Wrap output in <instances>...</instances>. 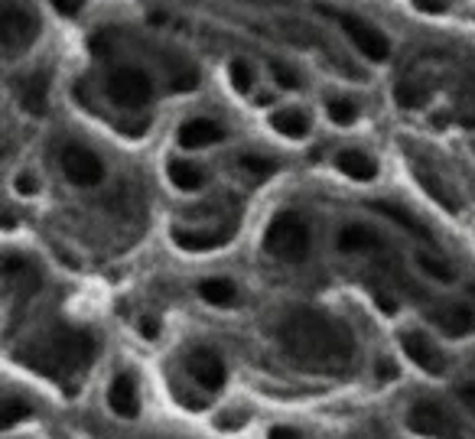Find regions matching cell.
Segmentation results:
<instances>
[{
    "instance_id": "6da1fadb",
    "label": "cell",
    "mask_w": 475,
    "mask_h": 439,
    "mask_svg": "<svg viewBox=\"0 0 475 439\" xmlns=\"http://www.w3.org/2000/svg\"><path fill=\"white\" fill-rule=\"evenodd\" d=\"M277 339L280 349L287 351L296 365L319 367V371L349 365L352 351H355L349 329L319 309H290L280 319Z\"/></svg>"
},
{
    "instance_id": "7a4b0ae2",
    "label": "cell",
    "mask_w": 475,
    "mask_h": 439,
    "mask_svg": "<svg viewBox=\"0 0 475 439\" xmlns=\"http://www.w3.org/2000/svg\"><path fill=\"white\" fill-rule=\"evenodd\" d=\"M95 351H98V342L91 332L59 325V329L46 332L30 351H23V359L30 361V367H37L43 375L65 381V377L85 371L95 359Z\"/></svg>"
},
{
    "instance_id": "3957f363",
    "label": "cell",
    "mask_w": 475,
    "mask_h": 439,
    "mask_svg": "<svg viewBox=\"0 0 475 439\" xmlns=\"http://www.w3.org/2000/svg\"><path fill=\"white\" fill-rule=\"evenodd\" d=\"M310 244H313V232L300 212H280L270 218L264 232V251L284 264H300L310 257Z\"/></svg>"
},
{
    "instance_id": "277c9868",
    "label": "cell",
    "mask_w": 475,
    "mask_h": 439,
    "mask_svg": "<svg viewBox=\"0 0 475 439\" xmlns=\"http://www.w3.org/2000/svg\"><path fill=\"white\" fill-rule=\"evenodd\" d=\"M407 430L417 436H430V439H475L472 430L459 420L456 413L449 410L446 403L439 401H417L407 410Z\"/></svg>"
},
{
    "instance_id": "5b68a950",
    "label": "cell",
    "mask_w": 475,
    "mask_h": 439,
    "mask_svg": "<svg viewBox=\"0 0 475 439\" xmlns=\"http://www.w3.org/2000/svg\"><path fill=\"white\" fill-rule=\"evenodd\" d=\"M105 95L111 98L115 108L137 114L153 101V81L140 65H117L105 79Z\"/></svg>"
},
{
    "instance_id": "8992f818",
    "label": "cell",
    "mask_w": 475,
    "mask_h": 439,
    "mask_svg": "<svg viewBox=\"0 0 475 439\" xmlns=\"http://www.w3.org/2000/svg\"><path fill=\"white\" fill-rule=\"evenodd\" d=\"M59 166H63L65 180L79 189L98 186V182H105V173H108L98 153L85 144H65L63 153H59Z\"/></svg>"
},
{
    "instance_id": "52a82bcc",
    "label": "cell",
    "mask_w": 475,
    "mask_h": 439,
    "mask_svg": "<svg viewBox=\"0 0 475 439\" xmlns=\"http://www.w3.org/2000/svg\"><path fill=\"white\" fill-rule=\"evenodd\" d=\"M401 349L403 355L413 361V365L420 367L423 375H430V377H443L449 371V359L443 355V349H439L437 342L427 335L423 329H401Z\"/></svg>"
},
{
    "instance_id": "ba28073f",
    "label": "cell",
    "mask_w": 475,
    "mask_h": 439,
    "mask_svg": "<svg viewBox=\"0 0 475 439\" xmlns=\"http://www.w3.org/2000/svg\"><path fill=\"white\" fill-rule=\"evenodd\" d=\"M182 365H186L189 381H192L202 394L218 391V387L225 384V377H228V367H225L222 355H218L216 349H206V345H199V349L189 351Z\"/></svg>"
},
{
    "instance_id": "9c48e42d",
    "label": "cell",
    "mask_w": 475,
    "mask_h": 439,
    "mask_svg": "<svg viewBox=\"0 0 475 439\" xmlns=\"http://www.w3.org/2000/svg\"><path fill=\"white\" fill-rule=\"evenodd\" d=\"M0 30H4V49L7 55H17L20 49H27L39 33V17L30 7H20L10 0L7 10H4V20H0Z\"/></svg>"
},
{
    "instance_id": "30bf717a",
    "label": "cell",
    "mask_w": 475,
    "mask_h": 439,
    "mask_svg": "<svg viewBox=\"0 0 475 439\" xmlns=\"http://www.w3.org/2000/svg\"><path fill=\"white\" fill-rule=\"evenodd\" d=\"M339 27H342V33L355 43V49L365 55L368 63H387L391 43H387V37L381 30H375L371 23H365V20H359V17H349V13H342L339 17Z\"/></svg>"
},
{
    "instance_id": "8fae6325",
    "label": "cell",
    "mask_w": 475,
    "mask_h": 439,
    "mask_svg": "<svg viewBox=\"0 0 475 439\" xmlns=\"http://www.w3.org/2000/svg\"><path fill=\"white\" fill-rule=\"evenodd\" d=\"M433 325H437L439 335L459 342L475 335V303L472 300H453V303H443L439 309H433Z\"/></svg>"
},
{
    "instance_id": "7c38bea8",
    "label": "cell",
    "mask_w": 475,
    "mask_h": 439,
    "mask_svg": "<svg viewBox=\"0 0 475 439\" xmlns=\"http://www.w3.org/2000/svg\"><path fill=\"white\" fill-rule=\"evenodd\" d=\"M225 140V127L218 124L216 117H192L176 131V144L182 150H206Z\"/></svg>"
},
{
    "instance_id": "4fadbf2b",
    "label": "cell",
    "mask_w": 475,
    "mask_h": 439,
    "mask_svg": "<svg viewBox=\"0 0 475 439\" xmlns=\"http://www.w3.org/2000/svg\"><path fill=\"white\" fill-rule=\"evenodd\" d=\"M108 407L121 420H137L140 417V391H137L134 375L117 371L108 384Z\"/></svg>"
},
{
    "instance_id": "5bb4252c",
    "label": "cell",
    "mask_w": 475,
    "mask_h": 439,
    "mask_svg": "<svg viewBox=\"0 0 475 439\" xmlns=\"http://www.w3.org/2000/svg\"><path fill=\"white\" fill-rule=\"evenodd\" d=\"M381 244H385L381 241V234L361 222L342 224L339 234H335V248H339V254H375V251H381Z\"/></svg>"
},
{
    "instance_id": "9a60e30c",
    "label": "cell",
    "mask_w": 475,
    "mask_h": 439,
    "mask_svg": "<svg viewBox=\"0 0 475 439\" xmlns=\"http://www.w3.org/2000/svg\"><path fill=\"white\" fill-rule=\"evenodd\" d=\"M335 170H339L342 176L355 180V182H371L377 176V160L368 150L345 147V150L335 153Z\"/></svg>"
},
{
    "instance_id": "2e32d148",
    "label": "cell",
    "mask_w": 475,
    "mask_h": 439,
    "mask_svg": "<svg viewBox=\"0 0 475 439\" xmlns=\"http://www.w3.org/2000/svg\"><path fill=\"white\" fill-rule=\"evenodd\" d=\"M20 105L23 111L33 117H43L46 114V105H49V72H30L27 79L20 81Z\"/></svg>"
},
{
    "instance_id": "e0dca14e",
    "label": "cell",
    "mask_w": 475,
    "mask_h": 439,
    "mask_svg": "<svg viewBox=\"0 0 475 439\" xmlns=\"http://www.w3.org/2000/svg\"><path fill=\"white\" fill-rule=\"evenodd\" d=\"M199 296H202L208 306H216V309H234V306L242 303V290H238V283L228 277L202 280V283H199Z\"/></svg>"
},
{
    "instance_id": "ac0fdd59",
    "label": "cell",
    "mask_w": 475,
    "mask_h": 439,
    "mask_svg": "<svg viewBox=\"0 0 475 439\" xmlns=\"http://www.w3.org/2000/svg\"><path fill=\"white\" fill-rule=\"evenodd\" d=\"M270 127L287 140H303L313 131V121L303 108H277L270 114Z\"/></svg>"
},
{
    "instance_id": "d6986e66",
    "label": "cell",
    "mask_w": 475,
    "mask_h": 439,
    "mask_svg": "<svg viewBox=\"0 0 475 439\" xmlns=\"http://www.w3.org/2000/svg\"><path fill=\"white\" fill-rule=\"evenodd\" d=\"M173 241L182 251H216L228 241V232H208V228H176Z\"/></svg>"
},
{
    "instance_id": "ffe728a7",
    "label": "cell",
    "mask_w": 475,
    "mask_h": 439,
    "mask_svg": "<svg viewBox=\"0 0 475 439\" xmlns=\"http://www.w3.org/2000/svg\"><path fill=\"white\" fill-rule=\"evenodd\" d=\"M166 176H170V182L180 189V192H199V189L208 182V173L192 160H170Z\"/></svg>"
},
{
    "instance_id": "44dd1931",
    "label": "cell",
    "mask_w": 475,
    "mask_h": 439,
    "mask_svg": "<svg viewBox=\"0 0 475 439\" xmlns=\"http://www.w3.org/2000/svg\"><path fill=\"white\" fill-rule=\"evenodd\" d=\"M413 260H417V267H420L430 280H437V283H453V280H456V270H453V264H449L446 257H439V254L417 251V254H413Z\"/></svg>"
},
{
    "instance_id": "7402d4cb",
    "label": "cell",
    "mask_w": 475,
    "mask_h": 439,
    "mask_svg": "<svg viewBox=\"0 0 475 439\" xmlns=\"http://www.w3.org/2000/svg\"><path fill=\"white\" fill-rule=\"evenodd\" d=\"M326 114H329V121L335 127H352L355 121H359L361 108L355 98H345V95H332V98H326Z\"/></svg>"
},
{
    "instance_id": "603a6c76",
    "label": "cell",
    "mask_w": 475,
    "mask_h": 439,
    "mask_svg": "<svg viewBox=\"0 0 475 439\" xmlns=\"http://www.w3.org/2000/svg\"><path fill=\"white\" fill-rule=\"evenodd\" d=\"M375 212H381V215H387L391 218V222H397L401 224V228H407V232L411 234H420V238H430V234H427V228H423L420 222H417V218L411 215V212H407V208H401V206H394V202H375Z\"/></svg>"
},
{
    "instance_id": "cb8c5ba5",
    "label": "cell",
    "mask_w": 475,
    "mask_h": 439,
    "mask_svg": "<svg viewBox=\"0 0 475 439\" xmlns=\"http://www.w3.org/2000/svg\"><path fill=\"white\" fill-rule=\"evenodd\" d=\"M394 101L403 111H417L430 101V91L420 89V85H413V81H401V85L394 89Z\"/></svg>"
},
{
    "instance_id": "d4e9b609",
    "label": "cell",
    "mask_w": 475,
    "mask_h": 439,
    "mask_svg": "<svg viewBox=\"0 0 475 439\" xmlns=\"http://www.w3.org/2000/svg\"><path fill=\"white\" fill-rule=\"evenodd\" d=\"M417 176H420L423 189H427V192H430V196L437 198L439 206L449 208V212H459V198L453 196V192H449V189L443 186V182H439L437 176H430V173H417Z\"/></svg>"
},
{
    "instance_id": "484cf974",
    "label": "cell",
    "mask_w": 475,
    "mask_h": 439,
    "mask_svg": "<svg viewBox=\"0 0 475 439\" xmlns=\"http://www.w3.org/2000/svg\"><path fill=\"white\" fill-rule=\"evenodd\" d=\"M238 166H242L251 180H267V176L277 173V163L267 160V156H254V153H244L242 160H238Z\"/></svg>"
},
{
    "instance_id": "4316f807",
    "label": "cell",
    "mask_w": 475,
    "mask_h": 439,
    "mask_svg": "<svg viewBox=\"0 0 475 439\" xmlns=\"http://www.w3.org/2000/svg\"><path fill=\"white\" fill-rule=\"evenodd\" d=\"M228 79H232V89L234 91L248 95V91L254 89V69H251V63H244V59H232V65H228Z\"/></svg>"
},
{
    "instance_id": "83f0119b",
    "label": "cell",
    "mask_w": 475,
    "mask_h": 439,
    "mask_svg": "<svg viewBox=\"0 0 475 439\" xmlns=\"http://www.w3.org/2000/svg\"><path fill=\"white\" fill-rule=\"evenodd\" d=\"M27 413H30L27 403H20L13 394H7V401H4V417H7V426H13L17 420H23Z\"/></svg>"
},
{
    "instance_id": "f1b7e54d",
    "label": "cell",
    "mask_w": 475,
    "mask_h": 439,
    "mask_svg": "<svg viewBox=\"0 0 475 439\" xmlns=\"http://www.w3.org/2000/svg\"><path fill=\"white\" fill-rule=\"evenodd\" d=\"M216 426L225 433H232V430H242L244 426V410H225L222 417H216Z\"/></svg>"
},
{
    "instance_id": "f546056e",
    "label": "cell",
    "mask_w": 475,
    "mask_h": 439,
    "mask_svg": "<svg viewBox=\"0 0 475 439\" xmlns=\"http://www.w3.org/2000/svg\"><path fill=\"white\" fill-rule=\"evenodd\" d=\"M270 72H274L280 89H300V79H296L293 69H284L280 63H270Z\"/></svg>"
},
{
    "instance_id": "4dcf8cb0",
    "label": "cell",
    "mask_w": 475,
    "mask_h": 439,
    "mask_svg": "<svg viewBox=\"0 0 475 439\" xmlns=\"http://www.w3.org/2000/svg\"><path fill=\"white\" fill-rule=\"evenodd\" d=\"M375 377H377V381H394V377H397L394 359H387V355H377V361H375Z\"/></svg>"
},
{
    "instance_id": "1f68e13d",
    "label": "cell",
    "mask_w": 475,
    "mask_h": 439,
    "mask_svg": "<svg viewBox=\"0 0 475 439\" xmlns=\"http://www.w3.org/2000/svg\"><path fill=\"white\" fill-rule=\"evenodd\" d=\"M137 329H140V335H144L147 342L160 339V319H153V316H140Z\"/></svg>"
},
{
    "instance_id": "d6a6232c",
    "label": "cell",
    "mask_w": 475,
    "mask_h": 439,
    "mask_svg": "<svg viewBox=\"0 0 475 439\" xmlns=\"http://www.w3.org/2000/svg\"><path fill=\"white\" fill-rule=\"evenodd\" d=\"M17 192H20V196H37V192H39L37 176H33V173H20V176H17Z\"/></svg>"
},
{
    "instance_id": "836d02e7",
    "label": "cell",
    "mask_w": 475,
    "mask_h": 439,
    "mask_svg": "<svg viewBox=\"0 0 475 439\" xmlns=\"http://www.w3.org/2000/svg\"><path fill=\"white\" fill-rule=\"evenodd\" d=\"M267 439H306V433H300L296 426H284V423H277V426H270L267 430Z\"/></svg>"
},
{
    "instance_id": "e575fe53",
    "label": "cell",
    "mask_w": 475,
    "mask_h": 439,
    "mask_svg": "<svg viewBox=\"0 0 475 439\" xmlns=\"http://www.w3.org/2000/svg\"><path fill=\"white\" fill-rule=\"evenodd\" d=\"M413 7L423 10V13H443V10H446V0H413Z\"/></svg>"
},
{
    "instance_id": "d590c367",
    "label": "cell",
    "mask_w": 475,
    "mask_h": 439,
    "mask_svg": "<svg viewBox=\"0 0 475 439\" xmlns=\"http://www.w3.org/2000/svg\"><path fill=\"white\" fill-rule=\"evenodd\" d=\"M456 394H459V401L469 407V413H475V384H459Z\"/></svg>"
},
{
    "instance_id": "8d00e7d4",
    "label": "cell",
    "mask_w": 475,
    "mask_h": 439,
    "mask_svg": "<svg viewBox=\"0 0 475 439\" xmlns=\"http://www.w3.org/2000/svg\"><path fill=\"white\" fill-rule=\"evenodd\" d=\"M55 10H63V13H75V10H81V4L85 0H53Z\"/></svg>"
},
{
    "instance_id": "74e56055",
    "label": "cell",
    "mask_w": 475,
    "mask_h": 439,
    "mask_svg": "<svg viewBox=\"0 0 475 439\" xmlns=\"http://www.w3.org/2000/svg\"><path fill=\"white\" fill-rule=\"evenodd\" d=\"M254 101H258V108H260V105H270V101H274V95H267V91H264V95H258Z\"/></svg>"
}]
</instances>
